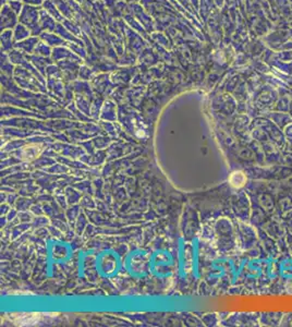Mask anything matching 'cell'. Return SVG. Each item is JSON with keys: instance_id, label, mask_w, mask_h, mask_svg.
I'll use <instances>...</instances> for the list:
<instances>
[{"instance_id": "6da1fadb", "label": "cell", "mask_w": 292, "mask_h": 327, "mask_svg": "<svg viewBox=\"0 0 292 327\" xmlns=\"http://www.w3.org/2000/svg\"><path fill=\"white\" fill-rule=\"evenodd\" d=\"M43 149H40V146L37 144H32V145H28L23 147V150L21 152L22 158L25 160H33L39 156V154L42 153Z\"/></svg>"}, {"instance_id": "7a4b0ae2", "label": "cell", "mask_w": 292, "mask_h": 327, "mask_svg": "<svg viewBox=\"0 0 292 327\" xmlns=\"http://www.w3.org/2000/svg\"><path fill=\"white\" fill-rule=\"evenodd\" d=\"M229 183H230V186L232 188L240 189V188L244 187V185L246 183V176L243 172L237 170V172H233L230 176H229Z\"/></svg>"}]
</instances>
